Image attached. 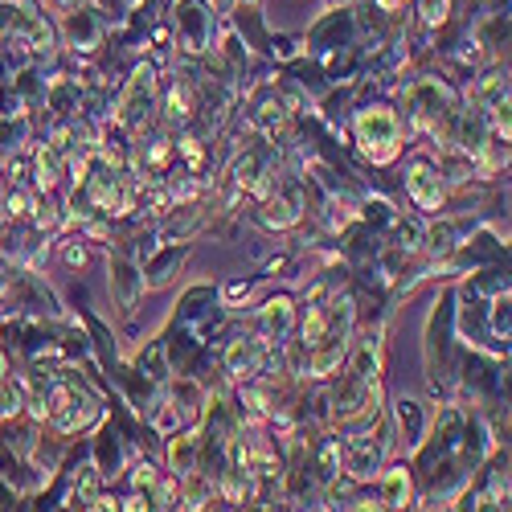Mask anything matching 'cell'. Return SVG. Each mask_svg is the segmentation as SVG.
<instances>
[{"instance_id":"obj_1","label":"cell","mask_w":512,"mask_h":512,"mask_svg":"<svg viewBox=\"0 0 512 512\" xmlns=\"http://www.w3.org/2000/svg\"><path fill=\"white\" fill-rule=\"evenodd\" d=\"M406 115H410V127L414 132H426V136H439L443 123L455 115V95L447 82L439 78H418L406 87Z\"/></svg>"},{"instance_id":"obj_2","label":"cell","mask_w":512,"mask_h":512,"mask_svg":"<svg viewBox=\"0 0 512 512\" xmlns=\"http://www.w3.org/2000/svg\"><path fill=\"white\" fill-rule=\"evenodd\" d=\"M156 111H160L156 74H152V66L144 62V66L132 70V78H127V87H123V95H119V103H115V123L123 127L127 136H140V132H148V123H152Z\"/></svg>"},{"instance_id":"obj_3","label":"cell","mask_w":512,"mask_h":512,"mask_svg":"<svg viewBox=\"0 0 512 512\" xmlns=\"http://www.w3.org/2000/svg\"><path fill=\"white\" fill-rule=\"evenodd\" d=\"M357 144L373 164H390L402 152V119L390 107H361L353 115Z\"/></svg>"},{"instance_id":"obj_4","label":"cell","mask_w":512,"mask_h":512,"mask_svg":"<svg viewBox=\"0 0 512 512\" xmlns=\"http://www.w3.org/2000/svg\"><path fill=\"white\" fill-rule=\"evenodd\" d=\"M406 193L418 209L426 213H439L447 209V177L439 173V164L431 156H414L406 164Z\"/></svg>"},{"instance_id":"obj_5","label":"cell","mask_w":512,"mask_h":512,"mask_svg":"<svg viewBox=\"0 0 512 512\" xmlns=\"http://www.w3.org/2000/svg\"><path fill=\"white\" fill-rule=\"evenodd\" d=\"M177 41L189 54H209V41H213L209 0H177Z\"/></svg>"},{"instance_id":"obj_6","label":"cell","mask_w":512,"mask_h":512,"mask_svg":"<svg viewBox=\"0 0 512 512\" xmlns=\"http://www.w3.org/2000/svg\"><path fill=\"white\" fill-rule=\"evenodd\" d=\"M259 205H263L259 222L267 230H291V226H300V218H304V189L295 181H279Z\"/></svg>"},{"instance_id":"obj_7","label":"cell","mask_w":512,"mask_h":512,"mask_svg":"<svg viewBox=\"0 0 512 512\" xmlns=\"http://www.w3.org/2000/svg\"><path fill=\"white\" fill-rule=\"evenodd\" d=\"M111 295H115L119 316H136V308L144 300V271L136 267L132 254H123V250L111 254Z\"/></svg>"},{"instance_id":"obj_8","label":"cell","mask_w":512,"mask_h":512,"mask_svg":"<svg viewBox=\"0 0 512 512\" xmlns=\"http://www.w3.org/2000/svg\"><path fill=\"white\" fill-rule=\"evenodd\" d=\"M267 340L263 336H234L230 349H226V373L234 381H250L254 373H259L267 365Z\"/></svg>"},{"instance_id":"obj_9","label":"cell","mask_w":512,"mask_h":512,"mask_svg":"<svg viewBox=\"0 0 512 512\" xmlns=\"http://www.w3.org/2000/svg\"><path fill=\"white\" fill-rule=\"evenodd\" d=\"M353 37H357L353 17L340 9V13H328V17L308 33V46L320 50V54H332V50H349V46H353Z\"/></svg>"},{"instance_id":"obj_10","label":"cell","mask_w":512,"mask_h":512,"mask_svg":"<svg viewBox=\"0 0 512 512\" xmlns=\"http://www.w3.org/2000/svg\"><path fill=\"white\" fill-rule=\"evenodd\" d=\"M62 33H66V46H74V50H95V46H103V17L95 13V9H70L66 17H62Z\"/></svg>"},{"instance_id":"obj_11","label":"cell","mask_w":512,"mask_h":512,"mask_svg":"<svg viewBox=\"0 0 512 512\" xmlns=\"http://www.w3.org/2000/svg\"><path fill=\"white\" fill-rule=\"evenodd\" d=\"M500 103H508V70L492 66L488 74L476 78V87H472V107L488 115V111L500 107Z\"/></svg>"},{"instance_id":"obj_12","label":"cell","mask_w":512,"mask_h":512,"mask_svg":"<svg viewBox=\"0 0 512 512\" xmlns=\"http://www.w3.org/2000/svg\"><path fill=\"white\" fill-rule=\"evenodd\" d=\"M291 324H295V308H291L287 295L263 304V312H259V336L263 340H275V345H279V340L291 332Z\"/></svg>"},{"instance_id":"obj_13","label":"cell","mask_w":512,"mask_h":512,"mask_svg":"<svg viewBox=\"0 0 512 512\" xmlns=\"http://www.w3.org/2000/svg\"><path fill=\"white\" fill-rule=\"evenodd\" d=\"M406 504H410V472L406 467H390V472H381L377 508H406Z\"/></svg>"},{"instance_id":"obj_14","label":"cell","mask_w":512,"mask_h":512,"mask_svg":"<svg viewBox=\"0 0 512 512\" xmlns=\"http://www.w3.org/2000/svg\"><path fill=\"white\" fill-rule=\"evenodd\" d=\"M62 164H66V156H62L54 144H41V148H37V156H33V177H37V189H41V193H54V189H58Z\"/></svg>"},{"instance_id":"obj_15","label":"cell","mask_w":512,"mask_h":512,"mask_svg":"<svg viewBox=\"0 0 512 512\" xmlns=\"http://www.w3.org/2000/svg\"><path fill=\"white\" fill-rule=\"evenodd\" d=\"M136 373L148 381V386H164V377L173 373V365H168V353H164V340H152V345L136 357Z\"/></svg>"},{"instance_id":"obj_16","label":"cell","mask_w":512,"mask_h":512,"mask_svg":"<svg viewBox=\"0 0 512 512\" xmlns=\"http://www.w3.org/2000/svg\"><path fill=\"white\" fill-rule=\"evenodd\" d=\"M201 459V439L197 435H177V443L168 447V467H173V476H189Z\"/></svg>"},{"instance_id":"obj_17","label":"cell","mask_w":512,"mask_h":512,"mask_svg":"<svg viewBox=\"0 0 512 512\" xmlns=\"http://www.w3.org/2000/svg\"><path fill=\"white\" fill-rule=\"evenodd\" d=\"M185 254H189V246H168L164 254H156V259L148 263V283L152 287H164L168 279L177 275V267L185 263Z\"/></svg>"},{"instance_id":"obj_18","label":"cell","mask_w":512,"mask_h":512,"mask_svg":"<svg viewBox=\"0 0 512 512\" xmlns=\"http://www.w3.org/2000/svg\"><path fill=\"white\" fill-rule=\"evenodd\" d=\"M95 467L103 472V480L119 476V435H115V426H103V435L95 443Z\"/></svg>"},{"instance_id":"obj_19","label":"cell","mask_w":512,"mask_h":512,"mask_svg":"<svg viewBox=\"0 0 512 512\" xmlns=\"http://www.w3.org/2000/svg\"><path fill=\"white\" fill-rule=\"evenodd\" d=\"M398 426H402V435H406V443H410V447H422V426H426L422 402L402 398V402H398Z\"/></svg>"},{"instance_id":"obj_20","label":"cell","mask_w":512,"mask_h":512,"mask_svg":"<svg viewBox=\"0 0 512 512\" xmlns=\"http://www.w3.org/2000/svg\"><path fill=\"white\" fill-rule=\"evenodd\" d=\"M422 242H426V230L418 222H398L394 218V250L414 254V250H422Z\"/></svg>"},{"instance_id":"obj_21","label":"cell","mask_w":512,"mask_h":512,"mask_svg":"<svg viewBox=\"0 0 512 512\" xmlns=\"http://www.w3.org/2000/svg\"><path fill=\"white\" fill-rule=\"evenodd\" d=\"M418 13H422V25H426V29H439V25H447V17H451V0H422Z\"/></svg>"},{"instance_id":"obj_22","label":"cell","mask_w":512,"mask_h":512,"mask_svg":"<svg viewBox=\"0 0 512 512\" xmlns=\"http://www.w3.org/2000/svg\"><path fill=\"white\" fill-rule=\"evenodd\" d=\"M361 218H365L369 226H373V222H377V226H394V218H398V213H394V209H390L386 201H365Z\"/></svg>"},{"instance_id":"obj_23","label":"cell","mask_w":512,"mask_h":512,"mask_svg":"<svg viewBox=\"0 0 512 512\" xmlns=\"http://www.w3.org/2000/svg\"><path fill=\"white\" fill-rule=\"evenodd\" d=\"M156 476H160V472H156L148 459H136V463H132V488H136V492H152Z\"/></svg>"},{"instance_id":"obj_24","label":"cell","mask_w":512,"mask_h":512,"mask_svg":"<svg viewBox=\"0 0 512 512\" xmlns=\"http://www.w3.org/2000/svg\"><path fill=\"white\" fill-rule=\"evenodd\" d=\"M62 259H66V267H87V246H82V238H70L66 242V250H62Z\"/></svg>"},{"instance_id":"obj_25","label":"cell","mask_w":512,"mask_h":512,"mask_svg":"<svg viewBox=\"0 0 512 512\" xmlns=\"http://www.w3.org/2000/svg\"><path fill=\"white\" fill-rule=\"evenodd\" d=\"M9 291H13V267H9L5 254H0V300H5Z\"/></svg>"},{"instance_id":"obj_26","label":"cell","mask_w":512,"mask_h":512,"mask_svg":"<svg viewBox=\"0 0 512 512\" xmlns=\"http://www.w3.org/2000/svg\"><path fill=\"white\" fill-rule=\"evenodd\" d=\"M222 295H226V308H234L238 300H246V295H250V283H230Z\"/></svg>"},{"instance_id":"obj_27","label":"cell","mask_w":512,"mask_h":512,"mask_svg":"<svg viewBox=\"0 0 512 512\" xmlns=\"http://www.w3.org/2000/svg\"><path fill=\"white\" fill-rule=\"evenodd\" d=\"M9 504H13V492H9L5 484H0V508H9Z\"/></svg>"},{"instance_id":"obj_28","label":"cell","mask_w":512,"mask_h":512,"mask_svg":"<svg viewBox=\"0 0 512 512\" xmlns=\"http://www.w3.org/2000/svg\"><path fill=\"white\" fill-rule=\"evenodd\" d=\"M406 0H381V9H402Z\"/></svg>"},{"instance_id":"obj_29","label":"cell","mask_w":512,"mask_h":512,"mask_svg":"<svg viewBox=\"0 0 512 512\" xmlns=\"http://www.w3.org/2000/svg\"><path fill=\"white\" fill-rule=\"evenodd\" d=\"M58 5H62V9H74V5H82V0H58Z\"/></svg>"},{"instance_id":"obj_30","label":"cell","mask_w":512,"mask_h":512,"mask_svg":"<svg viewBox=\"0 0 512 512\" xmlns=\"http://www.w3.org/2000/svg\"><path fill=\"white\" fill-rule=\"evenodd\" d=\"M9 373V361H5V353H0V377H5Z\"/></svg>"},{"instance_id":"obj_31","label":"cell","mask_w":512,"mask_h":512,"mask_svg":"<svg viewBox=\"0 0 512 512\" xmlns=\"http://www.w3.org/2000/svg\"><path fill=\"white\" fill-rule=\"evenodd\" d=\"M0 82H5V62H0Z\"/></svg>"}]
</instances>
